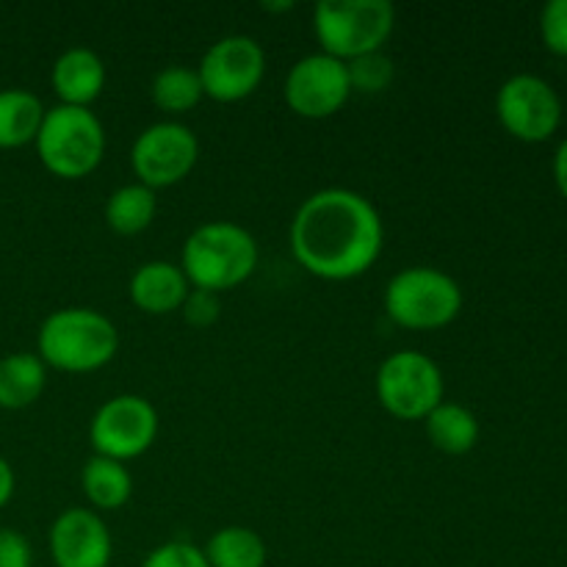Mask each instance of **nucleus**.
Returning a JSON list of instances; mask_svg holds the SVG:
<instances>
[{"mask_svg":"<svg viewBox=\"0 0 567 567\" xmlns=\"http://www.w3.org/2000/svg\"><path fill=\"white\" fill-rule=\"evenodd\" d=\"M385 244L380 210L349 188L310 194L291 219V252L313 277L330 282L365 275Z\"/></svg>","mask_w":567,"mask_h":567,"instance_id":"f257e3e1","label":"nucleus"},{"mask_svg":"<svg viewBox=\"0 0 567 567\" xmlns=\"http://www.w3.org/2000/svg\"><path fill=\"white\" fill-rule=\"evenodd\" d=\"M252 233L233 221H205L183 244L181 269L192 288L221 293L247 282L258 269Z\"/></svg>","mask_w":567,"mask_h":567,"instance_id":"f03ea898","label":"nucleus"},{"mask_svg":"<svg viewBox=\"0 0 567 567\" xmlns=\"http://www.w3.org/2000/svg\"><path fill=\"white\" fill-rule=\"evenodd\" d=\"M39 360L64 374H89L114 360L120 332L114 321L92 308H64L42 321L37 336Z\"/></svg>","mask_w":567,"mask_h":567,"instance_id":"7ed1b4c3","label":"nucleus"},{"mask_svg":"<svg viewBox=\"0 0 567 567\" xmlns=\"http://www.w3.org/2000/svg\"><path fill=\"white\" fill-rule=\"evenodd\" d=\"M382 305L388 319L404 330H443L463 310V288L446 271L410 266L388 280Z\"/></svg>","mask_w":567,"mask_h":567,"instance_id":"20e7f679","label":"nucleus"},{"mask_svg":"<svg viewBox=\"0 0 567 567\" xmlns=\"http://www.w3.org/2000/svg\"><path fill=\"white\" fill-rule=\"evenodd\" d=\"M396 28V9L388 0H321L313 9V31L321 53L338 61L377 53Z\"/></svg>","mask_w":567,"mask_h":567,"instance_id":"39448f33","label":"nucleus"},{"mask_svg":"<svg viewBox=\"0 0 567 567\" xmlns=\"http://www.w3.org/2000/svg\"><path fill=\"white\" fill-rule=\"evenodd\" d=\"M37 153L44 169L61 181H81L100 166L105 155V131L94 111L55 105L44 111L37 133Z\"/></svg>","mask_w":567,"mask_h":567,"instance_id":"423d86ee","label":"nucleus"},{"mask_svg":"<svg viewBox=\"0 0 567 567\" xmlns=\"http://www.w3.org/2000/svg\"><path fill=\"white\" fill-rule=\"evenodd\" d=\"M443 371L430 354L402 349L382 360L377 399L399 421H424L443 402Z\"/></svg>","mask_w":567,"mask_h":567,"instance_id":"0eeeda50","label":"nucleus"},{"mask_svg":"<svg viewBox=\"0 0 567 567\" xmlns=\"http://www.w3.org/2000/svg\"><path fill=\"white\" fill-rule=\"evenodd\" d=\"M496 116L504 131L526 144L548 142L563 122V100L540 75L507 78L496 94Z\"/></svg>","mask_w":567,"mask_h":567,"instance_id":"6e6552de","label":"nucleus"},{"mask_svg":"<svg viewBox=\"0 0 567 567\" xmlns=\"http://www.w3.org/2000/svg\"><path fill=\"white\" fill-rule=\"evenodd\" d=\"M158 437V413L147 399L122 393L100 404L89 424V441L100 457L127 463L147 452Z\"/></svg>","mask_w":567,"mask_h":567,"instance_id":"1a4fd4ad","label":"nucleus"},{"mask_svg":"<svg viewBox=\"0 0 567 567\" xmlns=\"http://www.w3.org/2000/svg\"><path fill=\"white\" fill-rule=\"evenodd\" d=\"M197 75L205 97L216 103H238L264 81L266 53L258 39L247 33H230L205 50Z\"/></svg>","mask_w":567,"mask_h":567,"instance_id":"9d476101","label":"nucleus"},{"mask_svg":"<svg viewBox=\"0 0 567 567\" xmlns=\"http://www.w3.org/2000/svg\"><path fill=\"white\" fill-rule=\"evenodd\" d=\"M199 161V142L183 122H155L133 142L131 164L138 183L147 188H169L186 181Z\"/></svg>","mask_w":567,"mask_h":567,"instance_id":"9b49d317","label":"nucleus"},{"mask_svg":"<svg viewBox=\"0 0 567 567\" xmlns=\"http://www.w3.org/2000/svg\"><path fill=\"white\" fill-rule=\"evenodd\" d=\"M288 109L305 120H327L347 105L349 75L347 64L327 53H313L299 59L286 78Z\"/></svg>","mask_w":567,"mask_h":567,"instance_id":"f8f14e48","label":"nucleus"},{"mask_svg":"<svg viewBox=\"0 0 567 567\" xmlns=\"http://www.w3.org/2000/svg\"><path fill=\"white\" fill-rule=\"evenodd\" d=\"M50 557L55 567H109L114 557L109 526L92 509H64L50 526Z\"/></svg>","mask_w":567,"mask_h":567,"instance_id":"ddd939ff","label":"nucleus"},{"mask_svg":"<svg viewBox=\"0 0 567 567\" xmlns=\"http://www.w3.org/2000/svg\"><path fill=\"white\" fill-rule=\"evenodd\" d=\"M50 86L59 105L89 109L105 89L103 59L89 48L64 50L50 70Z\"/></svg>","mask_w":567,"mask_h":567,"instance_id":"4468645a","label":"nucleus"},{"mask_svg":"<svg viewBox=\"0 0 567 567\" xmlns=\"http://www.w3.org/2000/svg\"><path fill=\"white\" fill-rule=\"evenodd\" d=\"M192 282L186 280L183 269L169 260H150L142 264L131 277V293L133 305L147 316H169L183 308Z\"/></svg>","mask_w":567,"mask_h":567,"instance_id":"2eb2a0df","label":"nucleus"},{"mask_svg":"<svg viewBox=\"0 0 567 567\" xmlns=\"http://www.w3.org/2000/svg\"><path fill=\"white\" fill-rule=\"evenodd\" d=\"M48 385V365L39 354L14 352L0 358V408L25 410L44 393Z\"/></svg>","mask_w":567,"mask_h":567,"instance_id":"dca6fc26","label":"nucleus"},{"mask_svg":"<svg viewBox=\"0 0 567 567\" xmlns=\"http://www.w3.org/2000/svg\"><path fill=\"white\" fill-rule=\"evenodd\" d=\"M44 105L28 89H3L0 92V150H17L37 142L44 120Z\"/></svg>","mask_w":567,"mask_h":567,"instance_id":"f3484780","label":"nucleus"},{"mask_svg":"<svg viewBox=\"0 0 567 567\" xmlns=\"http://www.w3.org/2000/svg\"><path fill=\"white\" fill-rule=\"evenodd\" d=\"M424 426L432 446L443 454H452V457L468 454L480 443V421L463 404L441 402L426 415Z\"/></svg>","mask_w":567,"mask_h":567,"instance_id":"a211bd4d","label":"nucleus"},{"mask_svg":"<svg viewBox=\"0 0 567 567\" xmlns=\"http://www.w3.org/2000/svg\"><path fill=\"white\" fill-rule=\"evenodd\" d=\"M81 487L83 496L89 498L92 507L120 509L125 507L127 498H131L133 476L131 471L125 468V463H116V460L94 454V457L86 460V465H83Z\"/></svg>","mask_w":567,"mask_h":567,"instance_id":"6ab92c4d","label":"nucleus"},{"mask_svg":"<svg viewBox=\"0 0 567 567\" xmlns=\"http://www.w3.org/2000/svg\"><path fill=\"white\" fill-rule=\"evenodd\" d=\"M155 210H158V199L153 188L142 183H127L105 199V225L116 236H138L153 225Z\"/></svg>","mask_w":567,"mask_h":567,"instance_id":"aec40b11","label":"nucleus"},{"mask_svg":"<svg viewBox=\"0 0 567 567\" xmlns=\"http://www.w3.org/2000/svg\"><path fill=\"white\" fill-rule=\"evenodd\" d=\"M210 567H264L266 543L247 526H225L203 548Z\"/></svg>","mask_w":567,"mask_h":567,"instance_id":"412c9836","label":"nucleus"},{"mask_svg":"<svg viewBox=\"0 0 567 567\" xmlns=\"http://www.w3.org/2000/svg\"><path fill=\"white\" fill-rule=\"evenodd\" d=\"M150 97H153L155 109L164 111L169 116L188 114L199 100L205 97L203 83H199L197 70L183 64L164 66L158 75L153 78V86H150Z\"/></svg>","mask_w":567,"mask_h":567,"instance_id":"4be33fe9","label":"nucleus"},{"mask_svg":"<svg viewBox=\"0 0 567 567\" xmlns=\"http://www.w3.org/2000/svg\"><path fill=\"white\" fill-rule=\"evenodd\" d=\"M349 75V89L358 94H380L385 92L396 75V64L388 53L377 50V53L358 55L352 61H343Z\"/></svg>","mask_w":567,"mask_h":567,"instance_id":"5701e85b","label":"nucleus"},{"mask_svg":"<svg viewBox=\"0 0 567 567\" xmlns=\"http://www.w3.org/2000/svg\"><path fill=\"white\" fill-rule=\"evenodd\" d=\"M142 567H210L205 559L203 548H197L194 543L186 540H172L164 546L153 548L144 559Z\"/></svg>","mask_w":567,"mask_h":567,"instance_id":"b1692460","label":"nucleus"},{"mask_svg":"<svg viewBox=\"0 0 567 567\" xmlns=\"http://www.w3.org/2000/svg\"><path fill=\"white\" fill-rule=\"evenodd\" d=\"M543 44L559 59H567V0H548L540 11Z\"/></svg>","mask_w":567,"mask_h":567,"instance_id":"393cba45","label":"nucleus"},{"mask_svg":"<svg viewBox=\"0 0 567 567\" xmlns=\"http://www.w3.org/2000/svg\"><path fill=\"white\" fill-rule=\"evenodd\" d=\"M181 313L188 327H194V330H208L210 324L219 321V313H221L219 293L203 291V288H192L186 302H183Z\"/></svg>","mask_w":567,"mask_h":567,"instance_id":"a878e982","label":"nucleus"},{"mask_svg":"<svg viewBox=\"0 0 567 567\" xmlns=\"http://www.w3.org/2000/svg\"><path fill=\"white\" fill-rule=\"evenodd\" d=\"M0 567H33L31 546L20 532L0 529Z\"/></svg>","mask_w":567,"mask_h":567,"instance_id":"bb28decb","label":"nucleus"},{"mask_svg":"<svg viewBox=\"0 0 567 567\" xmlns=\"http://www.w3.org/2000/svg\"><path fill=\"white\" fill-rule=\"evenodd\" d=\"M554 181H557L559 194L567 199V138L559 144L557 155H554Z\"/></svg>","mask_w":567,"mask_h":567,"instance_id":"cd10ccee","label":"nucleus"},{"mask_svg":"<svg viewBox=\"0 0 567 567\" xmlns=\"http://www.w3.org/2000/svg\"><path fill=\"white\" fill-rule=\"evenodd\" d=\"M14 471H11V465L0 457V509H3L6 504L11 502V496H14Z\"/></svg>","mask_w":567,"mask_h":567,"instance_id":"c85d7f7f","label":"nucleus"},{"mask_svg":"<svg viewBox=\"0 0 567 567\" xmlns=\"http://www.w3.org/2000/svg\"><path fill=\"white\" fill-rule=\"evenodd\" d=\"M293 0H286V3H260V9L264 11H291L293 9Z\"/></svg>","mask_w":567,"mask_h":567,"instance_id":"c756f323","label":"nucleus"}]
</instances>
